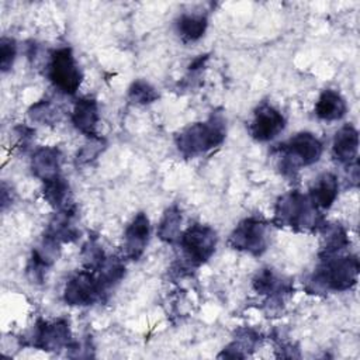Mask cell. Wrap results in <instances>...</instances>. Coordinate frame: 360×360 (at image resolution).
Listing matches in <instances>:
<instances>
[{
  "label": "cell",
  "mask_w": 360,
  "mask_h": 360,
  "mask_svg": "<svg viewBox=\"0 0 360 360\" xmlns=\"http://www.w3.org/2000/svg\"><path fill=\"white\" fill-rule=\"evenodd\" d=\"M356 255H333L319 257V264L308 280L311 292H342L356 285L359 278Z\"/></svg>",
  "instance_id": "cell-1"
},
{
  "label": "cell",
  "mask_w": 360,
  "mask_h": 360,
  "mask_svg": "<svg viewBox=\"0 0 360 360\" xmlns=\"http://www.w3.org/2000/svg\"><path fill=\"white\" fill-rule=\"evenodd\" d=\"M273 222L294 231H321L326 224L321 210L298 190L288 191L277 200Z\"/></svg>",
  "instance_id": "cell-2"
},
{
  "label": "cell",
  "mask_w": 360,
  "mask_h": 360,
  "mask_svg": "<svg viewBox=\"0 0 360 360\" xmlns=\"http://www.w3.org/2000/svg\"><path fill=\"white\" fill-rule=\"evenodd\" d=\"M226 136V120L222 112L212 114L200 122L186 127L176 135L177 150L186 158H195L219 146Z\"/></svg>",
  "instance_id": "cell-3"
},
{
  "label": "cell",
  "mask_w": 360,
  "mask_h": 360,
  "mask_svg": "<svg viewBox=\"0 0 360 360\" xmlns=\"http://www.w3.org/2000/svg\"><path fill=\"white\" fill-rule=\"evenodd\" d=\"M323 152L322 142L311 132H298L278 148V167L284 174H294L316 163Z\"/></svg>",
  "instance_id": "cell-4"
},
{
  "label": "cell",
  "mask_w": 360,
  "mask_h": 360,
  "mask_svg": "<svg viewBox=\"0 0 360 360\" xmlns=\"http://www.w3.org/2000/svg\"><path fill=\"white\" fill-rule=\"evenodd\" d=\"M46 70L52 86L58 91L68 96L76 94L82 84L83 73L70 48L62 46L52 51Z\"/></svg>",
  "instance_id": "cell-5"
},
{
  "label": "cell",
  "mask_w": 360,
  "mask_h": 360,
  "mask_svg": "<svg viewBox=\"0 0 360 360\" xmlns=\"http://www.w3.org/2000/svg\"><path fill=\"white\" fill-rule=\"evenodd\" d=\"M228 243L235 250L262 256L270 243V225L260 217H248L231 232Z\"/></svg>",
  "instance_id": "cell-6"
},
{
  "label": "cell",
  "mask_w": 360,
  "mask_h": 360,
  "mask_svg": "<svg viewBox=\"0 0 360 360\" xmlns=\"http://www.w3.org/2000/svg\"><path fill=\"white\" fill-rule=\"evenodd\" d=\"M218 235L214 228L204 224H193L181 232L179 245L188 264L201 266L215 253Z\"/></svg>",
  "instance_id": "cell-7"
},
{
  "label": "cell",
  "mask_w": 360,
  "mask_h": 360,
  "mask_svg": "<svg viewBox=\"0 0 360 360\" xmlns=\"http://www.w3.org/2000/svg\"><path fill=\"white\" fill-rule=\"evenodd\" d=\"M105 295L96 274L90 270L75 273L65 284L63 301L70 307H87L101 301Z\"/></svg>",
  "instance_id": "cell-8"
},
{
  "label": "cell",
  "mask_w": 360,
  "mask_h": 360,
  "mask_svg": "<svg viewBox=\"0 0 360 360\" xmlns=\"http://www.w3.org/2000/svg\"><path fill=\"white\" fill-rule=\"evenodd\" d=\"M31 345L45 352H59L73 345L72 332L68 321L58 319L53 322L39 319L35 323Z\"/></svg>",
  "instance_id": "cell-9"
},
{
  "label": "cell",
  "mask_w": 360,
  "mask_h": 360,
  "mask_svg": "<svg viewBox=\"0 0 360 360\" xmlns=\"http://www.w3.org/2000/svg\"><path fill=\"white\" fill-rule=\"evenodd\" d=\"M60 242L48 233H44L39 243L31 250L25 267V274L32 284L44 283L48 269L58 260L60 255Z\"/></svg>",
  "instance_id": "cell-10"
},
{
  "label": "cell",
  "mask_w": 360,
  "mask_h": 360,
  "mask_svg": "<svg viewBox=\"0 0 360 360\" xmlns=\"http://www.w3.org/2000/svg\"><path fill=\"white\" fill-rule=\"evenodd\" d=\"M284 128V115L271 104L262 103L253 111V117L249 124V134L259 142H269L278 136Z\"/></svg>",
  "instance_id": "cell-11"
},
{
  "label": "cell",
  "mask_w": 360,
  "mask_h": 360,
  "mask_svg": "<svg viewBox=\"0 0 360 360\" xmlns=\"http://www.w3.org/2000/svg\"><path fill=\"white\" fill-rule=\"evenodd\" d=\"M150 238V222L145 212H138L127 225L122 239L124 256L129 260H139L146 250Z\"/></svg>",
  "instance_id": "cell-12"
},
{
  "label": "cell",
  "mask_w": 360,
  "mask_h": 360,
  "mask_svg": "<svg viewBox=\"0 0 360 360\" xmlns=\"http://www.w3.org/2000/svg\"><path fill=\"white\" fill-rule=\"evenodd\" d=\"M70 120L73 127L87 138L98 136L97 128L100 121V112L96 98L89 96L77 98L73 105Z\"/></svg>",
  "instance_id": "cell-13"
},
{
  "label": "cell",
  "mask_w": 360,
  "mask_h": 360,
  "mask_svg": "<svg viewBox=\"0 0 360 360\" xmlns=\"http://www.w3.org/2000/svg\"><path fill=\"white\" fill-rule=\"evenodd\" d=\"M63 156L56 146H41L31 156V172L42 183L60 176Z\"/></svg>",
  "instance_id": "cell-14"
},
{
  "label": "cell",
  "mask_w": 360,
  "mask_h": 360,
  "mask_svg": "<svg viewBox=\"0 0 360 360\" xmlns=\"http://www.w3.org/2000/svg\"><path fill=\"white\" fill-rule=\"evenodd\" d=\"M359 150V132L352 124H346L339 128L333 136L332 155L346 167L357 162Z\"/></svg>",
  "instance_id": "cell-15"
},
{
  "label": "cell",
  "mask_w": 360,
  "mask_h": 360,
  "mask_svg": "<svg viewBox=\"0 0 360 360\" xmlns=\"http://www.w3.org/2000/svg\"><path fill=\"white\" fill-rule=\"evenodd\" d=\"M76 215L77 214L75 204L58 210L49 221L45 233H48L60 243L75 242L79 236V229L76 228Z\"/></svg>",
  "instance_id": "cell-16"
},
{
  "label": "cell",
  "mask_w": 360,
  "mask_h": 360,
  "mask_svg": "<svg viewBox=\"0 0 360 360\" xmlns=\"http://www.w3.org/2000/svg\"><path fill=\"white\" fill-rule=\"evenodd\" d=\"M253 290L270 300H283L291 292V284L273 269L263 267L253 278Z\"/></svg>",
  "instance_id": "cell-17"
},
{
  "label": "cell",
  "mask_w": 360,
  "mask_h": 360,
  "mask_svg": "<svg viewBox=\"0 0 360 360\" xmlns=\"http://www.w3.org/2000/svg\"><path fill=\"white\" fill-rule=\"evenodd\" d=\"M339 193V181L333 173H322L309 188L308 197L318 210H328L333 205Z\"/></svg>",
  "instance_id": "cell-18"
},
{
  "label": "cell",
  "mask_w": 360,
  "mask_h": 360,
  "mask_svg": "<svg viewBox=\"0 0 360 360\" xmlns=\"http://www.w3.org/2000/svg\"><path fill=\"white\" fill-rule=\"evenodd\" d=\"M346 112L347 104L343 96L332 89H325L315 103V115L322 121H338L343 118Z\"/></svg>",
  "instance_id": "cell-19"
},
{
  "label": "cell",
  "mask_w": 360,
  "mask_h": 360,
  "mask_svg": "<svg viewBox=\"0 0 360 360\" xmlns=\"http://www.w3.org/2000/svg\"><path fill=\"white\" fill-rule=\"evenodd\" d=\"M174 27L184 42L198 41L207 31L208 17L205 13H183L177 17Z\"/></svg>",
  "instance_id": "cell-20"
},
{
  "label": "cell",
  "mask_w": 360,
  "mask_h": 360,
  "mask_svg": "<svg viewBox=\"0 0 360 360\" xmlns=\"http://www.w3.org/2000/svg\"><path fill=\"white\" fill-rule=\"evenodd\" d=\"M42 195L44 200L56 211L73 204L70 200V186L62 174L44 181Z\"/></svg>",
  "instance_id": "cell-21"
},
{
  "label": "cell",
  "mask_w": 360,
  "mask_h": 360,
  "mask_svg": "<svg viewBox=\"0 0 360 360\" xmlns=\"http://www.w3.org/2000/svg\"><path fill=\"white\" fill-rule=\"evenodd\" d=\"M321 231L323 232V236H322L319 257L339 255L345 249H347V246L350 245L346 231L339 224H333V225L325 224V226Z\"/></svg>",
  "instance_id": "cell-22"
},
{
  "label": "cell",
  "mask_w": 360,
  "mask_h": 360,
  "mask_svg": "<svg viewBox=\"0 0 360 360\" xmlns=\"http://www.w3.org/2000/svg\"><path fill=\"white\" fill-rule=\"evenodd\" d=\"M100 281L104 292L107 294L108 290H111L114 285H117L125 276V264L121 259L115 256H107L104 262L100 264V267L93 271Z\"/></svg>",
  "instance_id": "cell-23"
},
{
  "label": "cell",
  "mask_w": 360,
  "mask_h": 360,
  "mask_svg": "<svg viewBox=\"0 0 360 360\" xmlns=\"http://www.w3.org/2000/svg\"><path fill=\"white\" fill-rule=\"evenodd\" d=\"M181 221H183V214L181 210L177 205L169 207L159 225H158V236L167 243H174L179 240L181 235Z\"/></svg>",
  "instance_id": "cell-24"
},
{
  "label": "cell",
  "mask_w": 360,
  "mask_h": 360,
  "mask_svg": "<svg viewBox=\"0 0 360 360\" xmlns=\"http://www.w3.org/2000/svg\"><path fill=\"white\" fill-rule=\"evenodd\" d=\"M259 342V335L252 329H242L238 332L233 342H231L218 357L229 359H243L249 349H253Z\"/></svg>",
  "instance_id": "cell-25"
},
{
  "label": "cell",
  "mask_w": 360,
  "mask_h": 360,
  "mask_svg": "<svg viewBox=\"0 0 360 360\" xmlns=\"http://www.w3.org/2000/svg\"><path fill=\"white\" fill-rule=\"evenodd\" d=\"M60 108L49 100H39L28 108V117L32 122L53 125L60 120Z\"/></svg>",
  "instance_id": "cell-26"
},
{
  "label": "cell",
  "mask_w": 360,
  "mask_h": 360,
  "mask_svg": "<svg viewBox=\"0 0 360 360\" xmlns=\"http://www.w3.org/2000/svg\"><path fill=\"white\" fill-rule=\"evenodd\" d=\"M128 98L134 104L146 105V104L155 103L159 98V93L149 82L143 79H138V80H134L128 89Z\"/></svg>",
  "instance_id": "cell-27"
},
{
  "label": "cell",
  "mask_w": 360,
  "mask_h": 360,
  "mask_svg": "<svg viewBox=\"0 0 360 360\" xmlns=\"http://www.w3.org/2000/svg\"><path fill=\"white\" fill-rule=\"evenodd\" d=\"M80 255H82V262H83L84 269L90 270V271H96L100 267V264L104 262V259L107 257L101 245L94 238L89 239L83 245Z\"/></svg>",
  "instance_id": "cell-28"
},
{
  "label": "cell",
  "mask_w": 360,
  "mask_h": 360,
  "mask_svg": "<svg viewBox=\"0 0 360 360\" xmlns=\"http://www.w3.org/2000/svg\"><path fill=\"white\" fill-rule=\"evenodd\" d=\"M105 149V141L101 136L89 138L87 143H84L76 155L77 165H87L97 159V156Z\"/></svg>",
  "instance_id": "cell-29"
},
{
  "label": "cell",
  "mask_w": 360,
  "mask_h": 360,
  "mask_svg": "<svg viewBox=\"0 0 360 360\" xmlns=\"http://www.w3.org/2000/svg\"><path fill=\"white\" fill-rule=\"evenodd\" d=\"M17 56V42L14 38L3 37L0 39V69L3 73L8 72Z\"/></svg>",
  "instance_id": "cell-30"
},
{
  "label": "cell",
  "mask_w": 360,
  "mask_h": 360,
  "mask_svg": "<svg viewBox=\"0 0 360 360\" xmlns=\"http://www.w3.org/2000/svg\"><path fill=\"white\" fill-rule=\"evenodd\" d=\"M13 201V193L11 188L7 187L6 183L1 184V210L4 211L7 208V205H10Z\"/></svg>",
  "instance_id": "cell-31"
}]
</instances>
